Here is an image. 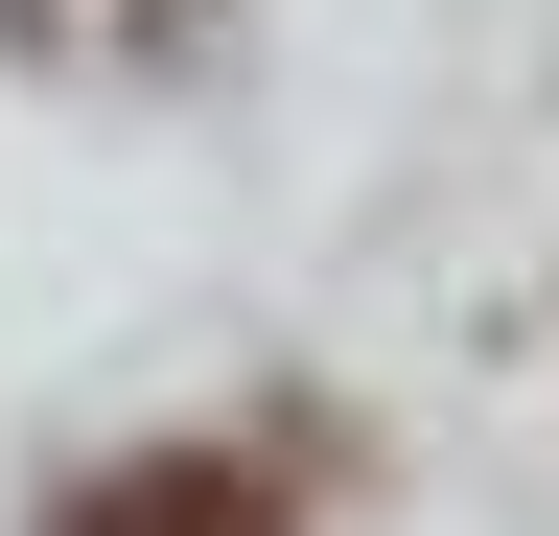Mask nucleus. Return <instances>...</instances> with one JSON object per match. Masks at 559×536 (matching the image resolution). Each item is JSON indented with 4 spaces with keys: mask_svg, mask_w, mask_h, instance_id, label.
Wrapping results in <instances>:
<instances>
[{
    "mask_svg": "<svg viewBox=\"0 0 559 536\" xmlns=\"http://www.w3.org/2000/svg\"><path fill=\"white\" fill-rule=\"evenodd\" d=\"M47 536H304V513H280V466H234V443H164V466H117V490H70Z\"/></svg>",
    "mask_w": 559,
    "mask_h": 536,
    "instance_id": "obj_1",
    "label": "nucleus"
}]
</instances>
